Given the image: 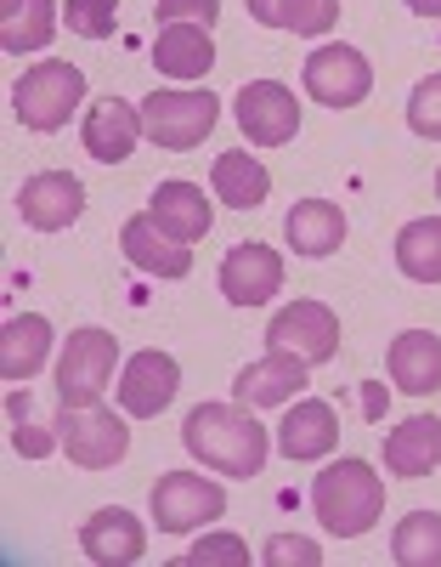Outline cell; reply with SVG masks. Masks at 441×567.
<instances>
[{
  "mask_svg": "<svg viewBox=\"0 0 441 567\" xmlns=\"http://www.w3.org/2000/svg\"><path fill=\"white\" fill-rule=\"evenodd\" d=\"M238 125L250 142H261V148H283V142L301 131V103H294L288 85L255 80V85L238 91Z\"/></svg>",
  "mask_w": 441,
  "mask_h": 567,
  "instance_id": "obj_10",
  "label": "cell"
},
{
  "mask_svg": "<svg viewBox=\"0 0 441 567\" xmlns=\"http://www.w3.org/2000/svg\"><path fill=\"white\" fill-rule=\"evenodd\" d=\"M283 284V256L272 245H232L221 261V296L232 307H261Z\"/></svg>",
  "mask_w": 441,
  "mask_h": 567,
  "instance_id": "obj_13",
  "label": "cell"
},
{
  "mask_svg": "<svg viewBox=\"0 0 441 567\" xmlns=\"http://www.w3.org/2000/svg\"><path fill=\"white\" fill-rule=\"evenodd\" d=\"M390 556H397V567H441V516L435 511L402 516L397 539H390Z\"/></svg>",
  "mask_w": 441,
  "mask_h": 567,
  "instance_id": "obj_28",
  "label": "cell"
},
{
  "mask_svg": "<svg viewBox=\"0 0 441 567\" xmlns=\"http://www.w3.org/2000/svg\"><path fill=\"white\" fill-rule=\"evenodd\" d=\"M210 182H216V199H221L227 210H255V205H266V194H272L266 165H261L255 154H243V148L221 154Z\"/></svg>",
  "mask_w": 441,
  "mask_h": 567,
  "instance_id": "obj_25",
  "label": "cell"
},
{
  "mask_svg": "<svg viewBox=\"0 0 441 567\" xmlns=\"http://www.w3.org/2000/svg\"><path fill=\"white\" fill-rule=\"evenodd\" d=\"M408 12H419V18H441V0H408Z\"/></svg>",
  "mask_w": 441,
  "mask_h": 567,
  "instance_id": "obj_37",
  "label": "cell"
},
{
  "mask_svg": "<svg viewBox=\"0 0 441 567\" xmlns=\"http://www.w3.org/2000/svg\"><path fill=\"white\" fill-rule=\"evenodd\" d=\"M334 443H339V420H334V403H323V398L294 403V409L283 414V425H277V449H283L288 460H301V465L334 454Z\"/></svg>",
  "mask_w": 441,
  "mask_h": 567,
  "instance_id": "obj_19",
  "label": "cell"
},
{
  "mask_svg": "<svg viewBox=\"0 0 441 567\" xmlns=\"http://www.w3.org/2000/svg\"><path fill=\"white\" fill-rule=\"evenodd\" d=\"M408 125H413V136H435V142H441V74H430V80L413 85Z\"/></svg>",
  "mask_w": 441,
  "mask_h": 567,
  "instance_id": "obj_33",
  "label": "cell"
},
{
  "mask_svg": "<svg viewBox=\"0 0 441 567\" xmlns=\"http://www.w3.org/2000/svg\"><path fill=\"white\" fill-rule=\"evenodd\" d=\"M288 245L301 250V256H312V261H323V256H334L339 245H346V210L339 205H328V199H301L288 210Z\"/></svg>",
  "mask_w": 441,
  "mask_h": 567,
  "instance_id": "obj_23",
  "label": "cell"
},
{
  "mask_svg": "<svg viewBox=\"0 0 441 567\" xmlns=\"http://www.w3.org/2000/svg\"><path fill=\"white\" fill-rule=\"evenodd\" d=\"M250 18L261 29L288 34H328L339 23V0H250Z\"/></svg>",
  "mask_w": 441,
  "mask_h": 567,
  "instance_id": "obj_26",
  "label": "cell"
},
{
  "mask_svg": "<svg viewBox=\"0 0 441 567\" xmlns=\"http://www.w3.org/2000/svg\"><path fill=\"white\" fill-rule=\"evenodd\" d=\"M176 386H181V363H176L170 352H159V347H147V352H136V358L125 363V374H119V409L136 414V420H154V414L170 409Z\"/></svg>",
  "mask_w": 441,
  "mask_h": 567,
  "instance_id": "obj_11",
  "label": "cell"
},
{
  "mask_svg": "<svg viewBox=\"0 0 441 567\" xmlns=\"http://www.w3.org/2000/svg\"><path fill=\"white\" fill-rule=\"evenodd\" d=\"M45 352H52V318H40V312L7 318V329H0V374L7 381H29L45 363Z\"/></svg>",
  "mask_w": 441,
  "mask_h": 567,
  "instance_id": "obj_24",
  "label": "cell"
},
{
  "mask_svg": "<svg viewBox=\"0 0 441 567\" xmlns=\"http://www.w3.org/2000/svg\"><path fill=\"white\" fill-rule=\"evenodd\" d=\"M147 216H154L176 245H199L210 233V199H204V187H192V182H159L154 199H147Z\"/></svg>",
  "mask_w": 441,
  "mask_h": 567,
  "instance_id": "obj_21",
  "label": "cell"
},
{
  "mask_svg": "<svg viewBox=\"0 0 441 567\" xmlns=\"http://www.w3.org/2000/svg\"><path fill=\"white\" fill-rule=\"evenodd\" d=\"M266 567H323V550L301 534H277L266 545Z\"/></svg>",
  "mask_w": 441,
  "mask_h": 567,
  "instance_id": "obj_35",
  "label": "cell"
},
{
  "mask_svg": "<svg viewBox=\"0 0 441 567\" xmlns=\"http://www.w3.org/2000/svg\"><path fill=\"white\" fill-rule=\"evenodd\" d=\"M80 97H85V74H80L74 63H63V58L34 63V69L12 85V109H18V120H23L29 131H40V136L63 131V125L74 120Z\"/></svg>",
  "mask_w": 441,
  "mask_h": 567,
  "instance_id": "obj_3",
  "label": "cell"
},
{
  "mask_svg": "<svg viewBox=\"0 0 441 567\" xmlns=\"http://www.w3.org/2000/svg\"><path fill=\"white\" fill-rule=\"evenodd\" d=\"M57 437L69 449V460L80 471H108L130 454V437H125V420L103 403H91V409H63L57 414Z\"/></svg>",
  "mask_w": 441,
  "mask_h": 567,
  "instance_id": "obj_6",
  "label": "cell"
},
{
  "mask_svg": "<svg viewBox=\"0 0 441 567\" xmlns=\"http://www.w3.org/2000/svg\"><path fill=\"white\" fill-rule=\"evenodd\" d=\"M374 91V69L357 45H317L306 58V97L323 109H357Z\"/></svg>",
  "mask_w": 441,
  "mask_h": 567,
  "instance_id": "obj_7",
  "label": "cell"
},
{
  "mask_svg": "<svg viewBox=\"0 0 441 567\" xmlns=\"http://www.w3.org/2000/svg\"><path fill=\"white\" fill-rule=\"evenodd\" d=\"M385 465L397 477H430L441 471V414H413L385 437Z\"/></svg>",
  "mask_w": 441,
  "mask_h": 567,
  "instance_id": "obj_22",
  "label": "cell"
},
{
  "mask_svg": "<svg viewBox=\"0 0 441 567\" xmlns=\"http://www.w3.org/2000/svg\"><path fill=\"white\" fill-rule=\"evenodd\" d=\"M216 120H221L216 91H154V97L141 103L147 142H159L170 154H192L216 131Z\"/></svg>",
  "mask_w": 441,
  "mask_h": 567,
  "instance_id": "obj_4",
  "label": "cell"
},
{
  "mask_svg": "<svg viewBox=\"0 0 441 567\" xmlns=\"http://www.w3.org/2000/svg\"><path fill=\"white\" fill-rule=\"evenodd\" d=\"M385 403H390V392H385L379 381H368V386H363V420H379Z\"/></svg>",
  "mask_w": 441,
  "mask_h": 567,
  "instance_id": "obj_36",
  "label": "cell"
},
{
  "mask_svg": "<svg viewBox=\"0 0 441 567\" xmlns=\"http://www.w3.org/2000/svg\"><path fill=\"white\" fill-rule=\"evenodd\" d=\"M390 386L408 398H430L441 392V336L430 329H408L390 341Z\"/></svg>",
  "mask_w": 441,
  "mask_h": 567,
  "instance_id": "obj_20",
  "label": "cell"
},
{
  "mask_svg": "<svg viewBox=\"0 0 441 567\" xmlns=\"http://www.w3.org/2000/svg\"><path fill=\"white\" fill-rule=\"evenodd\" d=\"M154 69L165 80H204L216 69V40L204 23H165L154 40Z\"/></svg>",
  "mask_w": 441,
  "mask_h": 567,
  "instance_id": "obj_18",
  "label": "cell"
},
{
  "mask_svg": "<svg viewBox=\"0 0 441 567\" xmlns=\"http://www.w3.org/2000/svg\"><path fill=\"white\" fill-rule=\"evenodd\" d=\"M119 245H125V261L136 272H154V278H187L192 272V245H176L147 210L141 216H125Z\"/></svg>",
  "mask_w": 441,
  "mask_h": 567,
  "instance_id": "obj_14",
  "label": "cell"
},
{
  "mask_svg": "<svg viewBox=\"0 0 441 567\" xmlns=\"http://www.w3.org/2000/svg\"><path fill=\"white\" fill-rule=\"evenodd\" d=\"M114 363H119V341L108 329H74L63 341V358H57V398L63 409H91L103 403L108 381H114Z\"/></svg>",
  "mask_w": 441,
  "mask_h": 567,
  "instance_id": "obj_5",
  "label": "cell"
},
{
  "mask_svg": "<svg viewBox=\"0 0 441 567\" xmlns=\"http://www.w3.org/2000/svg\"><path fill=\"white\" fill-rule=\"evenodd\" d=\"M312 505H317V523L334 539H357L379 523L385 511V483L374 477L368 460H334L323 477L312 483Z\"/></svg>",
  "mask_w": 441,
  "mask_h": 567,
  "instance_id": "obj_2",
  "label": "cell"
},
{
  "mask_svg": "<svg viewBox=\"0 0 441 567\" xmlns=\"http://www.w3.org/2000/svg\"><path fill=\"white\" fill-rule=\"evenodd\" d=\"M266 347L272 352H294V358H306L317 369V363H328L339 352V318L323 301H288L266 323Z\"/></svg>",
  "mask_w": 441,
  "mask_h": 567,
  "instance_id": "obj_9",
  "label": "cell"
},
{
  "mask_svg": "<svg viewBox=\"0 0 441 567\" xmlns=\"http://www.w3.org/2000/svg\"><path fill=\"white\" fill-rule=\"evenodd\" d=\"M216 18H221V0H154V23L165 29V23H204V29H216Z\"/></svg>",
  "mask_w": 441,
  "mask_h": 567,
  "instance_id": "obj_34",
  "label": "cell"
},
{
  "mask_svg": "<svg viewBox=\"0 0 441 567\" xmlns=\"http://www.w3.org/2000/svg\"><path fill=\"white\" fill-rule=\"evenodd\" d=\"M181 567H250V545L238 534H210L181 556Z\"/></svg>",
  "mask_w": 441,
  "mask_h": 567,
  "instance_id": "obj_32",
  "label": "cell"
},
{
  "mask_svg": "<svg viewBox=\"0 0 441 567\" xmlns=\"http://www.w3.org/2000/svg\"><path fill=\"white\" fill-rule=\"evenodd\" d=\"M397 261L419 284H441V216H419L397 233Z\"/></svg>",
  "mask_w": 441,
  "mask_h": 567,
  "instance_id": "obj_27",
  "label": "cell"
},
{
  "mask_svg": "<svg viewBox=\"0 0 441 567\" xmlns=\"http://www.w3.org/2000/svg\"><path fill=\"white\" fill-rule=\"evenodd\" d=\"M18 210H23V221L40 227V233H63V227H74V216L85 210V187H80V176H69V171H40L23 194H18Z\"/></svg>",
  "mask_w": 441,
  "mask_h": 567,
  "instance_id": "obj_16",
  "label": "cell"
},
{
  "mask_svg": "<svg viewBox=\"0 0 441 567\" xmlns=\"http://www.w3.org/2000/svg\"><path fill=\"white\" fill-rule=\"evenodd\" d=\"M141 114L125 103V97H96L91 114H85V154L96 165H125L141 142Z\"/></svg>",
  "mask_w": 441,
  "mask_h": 567,
  "instance_id": "obj_15",
  "label": "cell"
},
{
  "mask_svg": "<svg viewBox=\"0 0 441 567\" xmlns=\"http://www.w3.org/2000/svg\"><path fill=\"white\" fill-rule=\"evenodd\" d=\"M52 29H57V0H23V7L7 12V23H0V52L52 45Z\"/></svg>",
  "mask_w": 441,
  "mask_h": 567,
  "instance_id": "obj_29",
  "label": "cell"
},
{
  "mask_svg": "<svg viewBox=\"0 0 441 567\" xmlns=\"http://www.w3.org/2000/svg\"><path fill=\"white\" fill-rule=\"evenodd\" d=\"M69 29L80 40H114L119 29V0H69Z\"/></svg>",
  "mask_w": 441,
  "mask_h": 567,
  "instance_id": "obj_31",
  "label": "cell"
},
{
  "mask_svg": "<svg viewBox=\"0 0 441 567\" xmlns=\"http://www.w3.org/2000/svg\"><path fill=\"white\" fill-rule=\"evenodd\" d=\"M23 7V0H0V18H7V12H18Z\"/></svg>",
  "mask_w": 441,
  "mask_h": 567,
  "instance_id": "obj_38",
  "label": "cell"
},
{
  "mask_svg": "<svg viewBox=\"0 0 441 567\" xmlns=\"http://www.w3.org/2000/svg\"><path fill=\"white\" fill-rule=\"evenodd\" d=\"M435 194H441V171H435Z\"/></svg>",
  "mask_w": 441,
  "mask_h": 567,
  "instance_id": "obj_39",
  "label": "cell"
},
{
  "mask_svg": "<svg viewBox=\"0 0 441 567\" xmlns=\"http://www.w3.org/2000/svg\"><path fill=\"white\" fill-rule=\"evenodd\" d=\"M181 443L192 460L216 465L221 477H261L266 465V425L250 414V409H227V403H199L181 425Z\"/></svg>",
  "mask_w": 441,
  "mask_h": 567,
  "instance_id": "obj_1",
  "label": "cell"
},
{
  "mask_svg": "<svg viewBox=\"0 0 441 567\" xmlns=\"http://www.w3.org/2000/svg\"><path fill=\"white\" fill-rule=\"evenodd\" d=\"M221 511H227V494H221V483H210V477L170 471V477L154 483V523H159L165 534H192V528L216 523Z\"/></svg>",
  "mask_w": 441,
  "mask_h": 567,
  "instance_id": "obj_8",
  "label": "cell"
},
{
  "mask_svg": "<svg viewBox=\"0 0 441 567\" xmlns=\"http://www.w3.org/2000/svg\"><path fill=\"white\" fill-rule=\"evenodd\" d=\"M34 403L23 398V392H12L7 398V420H12V449L23 454V460H45L52 454V425H40L34 414H29Z\"/></svg>",
  "mask_w": 441,
  "mask_h": 567,
  "instance_id": "obj_30",
  "label": "cell"
},
{
  "mask_svg": "<svg viewBox=\"0 0 441 567\" xmlns=\"http://www.w3.org/2000/svg\"><path fill=\"white\" fill-rule=\"evenodd\" d=\"M306 374H312L306 358H294V352H266L261 363L238 369L232 398H238L243 409H277V403H294V398L306 392Z\"/></svg>",
  "mask_w": 441,
  "mask_h": 567,
  "instance_id": "obj_12",
  "label": "cell"
},
{
  "mask_svg": "<svg viewBox=\"0 0 441 567\" xmlns=\"http://www.w3.org/2000/svg\"><path fill=\"white\" fill-rule=\"evenodd\" d=\"M80 545H85V556H91L96 567H130V561H141L147 534H141V523H136L130 511L103 505V511H91V516H85Z\"/></svg>",
  "mask_w": 441,
  "mask_h": 567,
  "instance_id": "obj_17",
  "label": "cell"
}]
</instances>
